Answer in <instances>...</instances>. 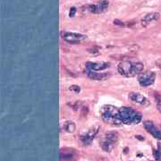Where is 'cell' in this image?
I'll return each instance as SVG.
<instances>
[{
    "mask_svg": "<svg viewBox=\"0 0 161 161\" xmlns=\"http://www.w3.org/2000/svg\"><path fill=\"white\" fill-rule=\"evenodd\" d=\"M129 99L131 101H132L135 104L140 105V106H148L149 105V100L140 93L138 92H131L129 93Z\"/></svg>",
    "mask_w": 161,
    "mask_h": 161,
    "instance_id": "obj_8",
    "label": "cell"
},
{
    "mask_svg": "<svg viewBox=\"0 0 161 161\" xmlns=\"http://www.w3.org/2000/svg\"><path fill=\"white\" fill-rule=\"evenodd\" d=\"M160 17V15L159 13H157V12H152V13H149L148 15H146L142 20H141V25L143 27H147L150 24H152L153 23H156Z\"/></svg>",
    "mask_w": 161,
    "mask_h": 161,
    "instance_id": "obj_9",
    "label": "cell"
},
{
    "mask_svg": "<svg viewBox=\"0 0 161 161\" xmlns=\"http://www.w3.org/2000/svg\"><path fill=\"white\" fill-rule=\"evenodd\" d=\"M70 90H74V91H75V92H80V87L75 86V85L71 86V87H70Z\"/></svg>",
    "mask_w": 161,
    "mask_h": 161,
    "instance_id": "obj_17",
    "label": "cell"
},
{
    "mask_svg": "<svg viewBox=\"0 0 161 161\" xmlns=\"http://www.w3.org/2000/svg\"><path fill=\"white\" fill-rule=\"evenodd\" d=\"M117 140H118V134L116 132H108L106 134L103 141L101 142V148L105 151L109 152L114 148V145L117 141Z\"/></svg>",
    "mask_w": 161,
    "mask_h": 161,
    "instance_id": "obj_5",
    "label": "cell"
},
{
    "mask_svg": "<svg viewBox=\"0 0 161 161\" xmlns=\"http://www.w3.org/2000/svg\"><path fill=\"white\" fill-rule=\"evenodd\" d=\"M87 74L91 80H94V81H104L109 77V74L107 73H99V72L91 71V70H89Z\"/></svg>",
    "mask_w": 161,
    "mask_h": 161,
    "instance_id": "obj_11",
    "label": "cell"
},
{
    "mask_svg": "<svg viewBox=\"0 0 161 161\" xmlns=\"http://www.w3.org/2000/svg\"><path fill=\"white\" fill-rule=\"evenodd\" d=\"M144 126H145L146 130H147L152 136H154L156 139H158V140L161 139V132L153 125V124H152L151 122H149V121L144 122Z\"/></svg>",
    "mask_w": 161,
    "mask_h": 161,
    "instance_id": "obj_12",
    "label": "cell"
},
{
    "mask_svg": "<svg viewBox=\"0 0 161 161\" xmlns=\"http://www.w3.org/2000/svg\"><path fill=\"white\" fill-rule=\"evenodd\" d=\"M61 36H62L63 40H65L66 42H68L70 44H78L87 39V36H85L83 34L65 32V31L61 32Z\"/></svg>",
    "mask_w": 161,
    "mask_h": 161,
    "instance_id": "obj_4",
    "label": "cell"
},
{
    "mask_svg": "<svg viewBox=\"0 0 161 161\" xmlns=\"http://www.w3.org/2000/svg\"><path fill=\"white\" fill-rule=\"evenodd\" d=\"M99 126H98V125L91 127L87 132L84 133V135L82 136V140L85 144L90 143V142L94 139V137L97 135V133L99 132Z\"/></svg>",
    "mask_w": 161,
    "mask_h": 161,
    "instance_id": "obj_10",
    "label": "cell"
},
{
    "mask_svg": "<svg viewBox=\"0 0 161 161\" xmlns=\"http://www.w3.org/2000/svg\"><path fill=\"white\" fill-rule=\"evenodd\" d=\"M114 24H116V25H119V26H123V27H129L131 26L132 24H130V23H124V22H121L119 20H115L114 21Z\"/></svg>",
    "mask_w": 161,
    "mask_h": 161,
    "instance_id": "obj_15",
    "label": "cell"
},
{
    "mask_svg": "<svg viewBox=\"0 0 161 161\" xmlns=\"http://www.w3.org/2000/svg\"><path fill=\"white\" fill-rule=\"evenodd\" d=\"M64 129L67 132H74L76 129V126H75V124L72 121H67L64 124Z\"/></svg>",
    "mask_w": 161,
    "mask_h": 161,
    "instance_id": "obj_14",
    "label": "cell"
},
{
    "mask_svg": "<svg viewBox=\"0 0 161 161\" xmlns=\"http://www.w3.org/2000/svg\"><path fill=\"white\" fill-rule=\"evenodd\" d=\"M144 65L140 62H132V61H123L118 66V73L125 77H133L137 74H141L143 71Z\"/></svg>",
    "mask_w": 161,
    "mask_h": 161,
    "instance_id": "obj_1",
    "label": "cell"
},
{
    "mask_svg": "<svg viewBox=\"0 0 161 161\" xmlns=\"http://www.w3.org/2000/svg\"><path fill=\"white\" fill-rule=\"evenodd\" d=\"M75 13H76V9H75L74 7L71 8V10H70V13H69V15H70V17H74V15H75Z\"/></svg>",
    "mask_w": 161,
    "mask_h": 161,
    "instance_id": "obj_18",
    "label": "cell"
},
{
    "mask_svg": "<svg viewBox=\"0 0 161 161\" xmlns=\"http://www.w3.org/2000/svg\"><path fill=\"white\" fill-rule=\"evenodd\" d=\"M156 100H157V107L158 109V111L161 113V97L158 95H156Z\"/></svg>",
    "mask_w": 161,
    "mask_h": 161,
    "instance_id": "obj_16",
    "label": "cell"
},
{
    "mask_svg": "<svg viewBox=\"0 0 161 161\" xmlns=\"http://www.w3.org/2000/svg\"><path fill=\"white\" fill-rule=\"evenodd\" d=\"M108 64L107 63H91V62H89L87 63V68L89 70H91V71H96V72H99V71H101V70H104L106 68L108 67Z\"/></svg>",
    "mask_w": 161,
    "mask_h": 161,
    "instance_id": "obj_13",
    "label": "cell"
},
{
    "mask_svg": "<svg viewBox=\"0 0 161 161\" xmlns=\"http://www.w3.org/2000/svg\"><path fill=\"white\" fill-rule=\"evenodd\" d=\"M101 116L105 122L109 123L111 124H118L122 123L120 119L119 109L110 105H106L102 107Z\"/></svg>",
    "mask_w": 161,
    "mask_h": 161,
    "instance_id": "obj_2",
    "label": "cell"
},
{
    "mask_svg": "<svg viewBox=\"0 0 161 161\" xmlns=\"http://www.w3.org/2000/svg\"><path fill=\"white\" fill-rule=\"evenodd\" d=\"M120 119L124 124H138L141 120V115L137 111L129 108V107H122L119 109Z\"/></svg>",
    "mask_w": 161,
    "mask_h": 161,
    "instance_id": "obj_3",
    "label": "cell"
},
{
    "mask_svg": "<svg viewBox=\"0 0 161 161\" xmlns=\"http://www.w3.org/2000/svg\"><path fill=\"white\" fill-rule=\"evenodd\" d=\"M156 75L152 72H146L143 74H140L138 77L139 83L143 87H149L152 85L155 82Z\"/></svg>",
    "mask_w": 161,
    "mask_h": 161,
    "instance_id": "obj_6",
    "label": "cell"
},
{
    "mask_svg": "<svg viewBox=\"0 0 161 161\" xmlns=\"http://www.w3.org/2000/svg\"><path fill=\"white\" fill-rule=\"evenodd\" d=\"M97 160H98V161H109L107 158H106V157H99Z\"/></svg>",
    "mask_w": 161,
    "mask_h": 161,
    "instance_id": "obj_19",
    "label": "cell"
},
{
    "mask_svg": "<svg viewBox=\"0 0 161 161\" xmlns=\"http://www.w3.org/2000/svg\"><path fill=\"white\" fill-rule=\"evenodd\" d=\"M108 5H109L108 1H107V0H102V1H99V3H97L95 5H90V6L87 7V8H88V11H90V13L100 14L108 7Z\"/></svg>",
    "mask_w": 161,
    "mask_h": 161,
    "instance_id": "obj_7",
    "label": "cell"
}]
</instances>
